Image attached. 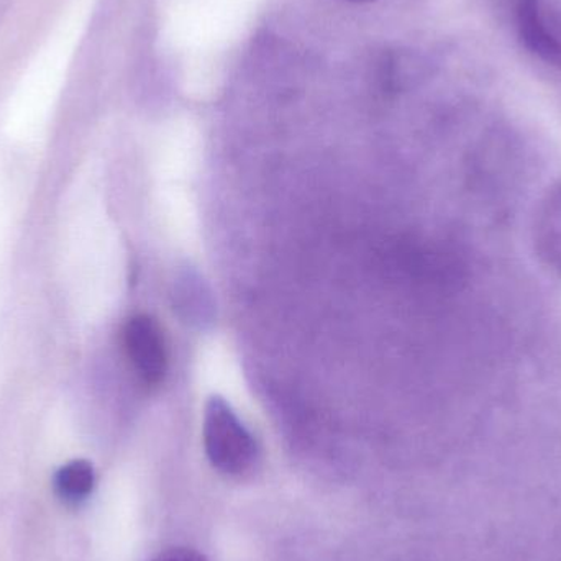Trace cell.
Listing matches in <instances>:
<instances>
[{
	"label": "cell",
	"instance_id": "6da1fadb",
	"mask_svg": "<svg viewBox=\"0 0 561 561\" xmlns=\"http://www.w3.org/2000/svg\"><path fill=\"white\" fill-rule=\"evenodd\" d=\"M204 447L213 467L230 477L252 470L259 458L255 438L220 396L210 398L206 405Z\"/></svg>",
	"mask_w": 561,
	"mask_h": 561
},
{
	"label": "cell",
	"instance_id": "7a4b0ae2",
	"mask_svg": "<svg viewBox=\"0 0 561 561\" xmlns=\"http://www.w3.org/2000/svg\"><path fill=\"white\" fill-rule=\"evenodd\" d=\"M517 28L530 53L561 68V0H519Z\"/></svg>",
	"mask_w": 561,
	"mask_h": 561
},
{
	"label": "cell",
	"instance_id": "3957f363",
	"mask_svg": "<svg viewBox=\"0 0 561 561\" xmlns=\"http://www.w3.org/2000/svg\"><path fill=\"white\" fill-rule=\"evenodd\" d=\"M124 346L131 368L144 385H161L168 373V352L160 325L148 316H135L125 323Z\"/></svg>",
	"mask_w": 561,
	"mask_h": 561
},
{
	"label": "cell",
	"instance_id": "277c9868",
	"mask_svg": "<svg viewBox=\"0 0 561 561\" xmlns=\"http://www.w3.org/2000/svg\"><path fill=\"white\" fill-rule=\"evenodd\" d=\"M94 484V468L85 460H75L65 465L55 477L56 493L68 504H79L88 500Z\"/></svg>",
	"mask_w": 561,
	"mask_h": 561
},
{
	"label": "cell",
	"instance_id": "5b68a950",
	"mask_svg": "<svg viewBox=\"0 0 561 561\" xmlns=\"http://www.w3.org/2000/svg\"><path fill=\"white\" fill-rule=\"evenodd\" d=\"M151 561H207L196 550L190 549H171L158 556L157 559Z\"/></svg>",
	"mask_w": 561,
	"mask_h": 561
},
{
	"label": "cell",
	"instance_id": "8992f818",
	"mask_svg": "<svg viewBox=\"0 0 561 561\" xmlns=\"http://www.w3.org/2000/svg\"><path fill=\"white\" fill-rule=\"evenodd\" d=\"M348 2L365 3V2H373V0H348Z\"/></svg>",
	"mask_w": 561,
	"mask_h": 561
}]
</instances>
